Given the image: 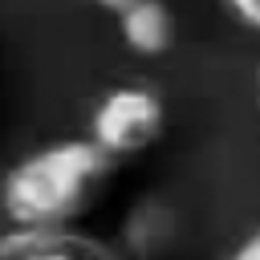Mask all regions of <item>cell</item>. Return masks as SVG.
<instances>
[{
	"label": "cell",
	"mask_w": 260,
	"mask_h": 260,
	"mask_svg": "<svg viewBox=\"0 0 260 260\" xmlns=\"http://www.w3.org/2000/svg\"><path fill=\"white\" fill-rule=\"evenodd\" d=\"M114 158L89 138H61L16 158L0 179V211L16 232H73L110 191Z\"/></svg>",
	"instance_id": "6da1fadb"
},
{
	"label": "cell",
	"mask_w": 260,
	"mask_h": 260,
	"mask_svg": "<svg viewBox=\"0 0 260 260\" xmlns=\"http://www.w3.org/2000/svg\"><path fill=\"white\" fill-rule=\"evenodd\" d=\"M167 130V102L146 85L110 89L89 114V142H98L114 162L146 154Z\"/></svg>",
	"instance_id": "7a4b0ae2"
},
{
	"label": "cell",
	"mask_w": 260,
	"mask_h": 260,
	"mask_svg": "<svg viewBox=\"0 0 260 260\" xmlns=\"http://www.w3.org/2000/svg\"><path fill=\"white\" fill-rule=\"evenodd\" d=\"M0 260H130V256L77 232H16L0 240Z\"/></svg>",
	"instance_id": "3957f363"
},
{
	"label": "cell",
	"mask_w": 260,
	"mask_h": 260,
	"mask_svg": "<svg viewBox=\"0 0 260 260\" xmlns=\"http://www.w3.org/2000/svg\"><path fill=\"white\" fill-rule=\"evenodd\" d=\"M175 232H179V223H175L171 203H162V199H138L126 211L122 228H118V248L130 260H154V256H162L175 244Z\"/></svg>",
	"instance_id": "277c9868"
},
{
	"label": "cell",
	"mask_w": 260,
	"mask_h": 260,
	"mask_svg": "<svg viewBox=\"0 0 260 260\" xmlns=\"http://www.w3.org/2000/svg\"><path fill=\"white\" fill-rule=\"evenodd\" d=\"M114 20H118L122 45L134 57H162V53H171L175 32H179L175 28V12H171L167 0H138L126 12H118Z\"/></svg>",
	"instance_id": "5b68a950"
},
{
	"label": "cell",
	"mask_w": 260,
	"mask_h": 260,
	"mask_svg": "<svg viewBox=\"0 0 260 260\" xmlns=\"http://www.w3.org/2000/svg\"><path fill=\"white\" fill-rule=\"evenodd\" d=\"M219 4H223V8H228L248 32L260 37V0H219Z\"/></svg>",
	"instance_id": "8992f818"
},
{
	"label": "cell",
	"mask_w": 260,
	"mask_h": 260,
	"mask_svg": "<svg viewBox=\"0 0 260 260\" xmlns=\"http://www.w3.org/2000/svg\"><path fill=\"white\" fill-rule=\"evenodd\" d=\"M228 260H260V228H256L252 236H244V240L236 244V252H232Z\"/></svg>",
	"instance_id": "52a82bcc"
},
{
	"label": "cell",
	"mask_w": 260,
	"mask_h": 260,
	"mask_svg": "<svg viewBox=\"0 0 260 260\" xmlns=\"http://www.w3.org/2000/svg\"><path fill=\"white\" fill-rule=\"evenodd\" d=\"M93 4H98V8H106V12H114V16H118V12H126V8H130V4H138V0H93Z\"/></svg>",
	"instance_id": "ba28073f"
},
{
	"label": "cell",
	"mask_w": 260,
	"mask_h": 260,
	"mask_svg": "<svg viewBox=\"0 0 260 260\" xmlns=\"http://www.w3.org/2000/svg\"><path fill=\"white\" fill-rule=\"evenodd\" d=\"M256 102H260V73H256Z\"/></svg>",
	"instance_id": "9c48e42d"
}]
</instances>
